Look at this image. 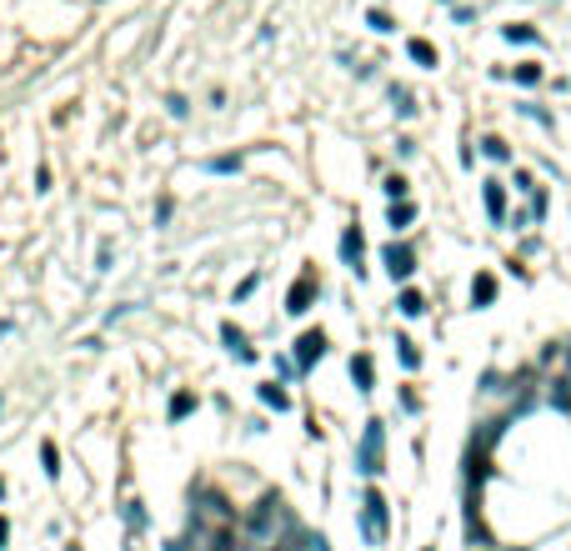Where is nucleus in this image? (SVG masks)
Listing matches in <instances>:
<instances>
[{"label": "nucleus", "instance_id": "nucleus-1", "mask_svg": "<svg viewBox=\"0 0 571 551\" xmlns=\"http://www.w3.org/2000/svg\"><path fill=\"white\" fill-rule=\"evenodd\" d=\"M356 471L366 476V481L386 471V422H381V416H371L361 442H356Z\"/></svg>", "mask_w": 571, "mask_h": 551}, {"label": "nucleus", "instance_id": "nucleus-2", "mask_svg": "<svg viewBox=\"0 0 571 551\" xmlns=\"http://www.w3.org/2000/svg\"><path fill=\"white\" fill-rule=\"evenodd\" d=\"M361 537H366V546H386L391 537V501L376 487H366V497H361Z\"/></svg>", "mask_w": 571, "mask_h": 551}, {"label": "nucleus", "instance_id": "nucleus-3", "mask_svg": "<svg viewBox=\"0 0 571 551\" xmlns=\"http://www.w3.org/2000/svg\"><path fill=\"white\" fill-rule=\"evenodd\" d=\"M481 211H486V226L507 231V216H511V185L501 176H486L481 181Z\"/></svg>", "mask_w": 571, "mask_h": 551}, {"label": "nucleus", "instance_id": "nucleus-4", "mask_svg": "<svg viewBox=\"0 0 571 551\" xmlns=\"http://www.w3.org/2000/svg\"><path fill=\"white\" fill-rule=\"evenodd\" d=\"M381 266H386L391 281L406 286L411 276H416V246H411V241H386V246H381Z\"/></svg>", "mask_w": 571, "mask_h": 551}, {"label": "nucleus", "instance_id": "nucleus-5", "mask_svg": "<svg viewBox=\"0 0 571 551\" xmlns=\"http://www.w3.org/2000/svg\"><path fill=\"white\" fill-rule=\"evenodd\" d=\"M316 296H321V281H316V271H301V276H296V286L286 291V311H291V316H306Z\"/></svg>", "mask_w": 571, "mask_h": 551}, {"label": "nucleus", "instance_id": "nucleus-6", "mask_svg": "<svg viewBox=\"0 0 571 551\" xmlns=\"http://www.w3.org/2000/svg\"><path fill=\"white\" fill-rule=\"evenodd\" d=\"M496 296H501V276H496L491 266H481L471 276V311H491Z\"/></svg>", "mask_w": 571, "mask_h": 551}, {"label": "nucleus", "instance_id": "nucleus-7", "mask_svg": "<svg viewBox=\"0 0 571 551\" xmlns=\"http://www.w3.org/2000/svg\"><path fill=\"white\" fill-rule=\"evenodd\" d=\"M361 261H366V236H361V226H346L341 231V266H351L356 281L366 276V266H361Z\"/></svg>", "mask_w": 571, "mask_h": 551}, {"label": "nucleus", "instance_id": "nucleus-8", "mask_svg": "<svg viewBox=\"0 0 571 551\" xmlns=\"http://www.w3.org/2000/svg\"><path fill=\"white\" fill-rule=\"evenodd\" d=\"M541 401H547L557 416H571V376H566V371L551 376V381H541Z\"/></svg>", "mask_w": 571, "mask_h": 551}, {"label": "nucleus", "instance_id": "nucleus-9", "mask_svg": "<svg viewBox=\"0 0 571 551\" xmlns=\"http://www.w3.org/2000/svg\"><path fill=\"white\" fill-rule=\"evenodd\" d=\"M476 156H481V161H491V166H511V161H517L511 141H507V136H496V130H486L481 141H476Z\"/></svg>", "mask_w": 571, "mask_h": 551}, {"label": "nucleus", "instance_id": "nucleus-10", "mask_svg": "<svg viewBox=\"0 0 571 551\" xmlns=\"http://www.w3.org/2000/svg\"><path fill=\"white\" fill-rule=\"evenodd\" d=\"M321 356H326V331H306L301 341H296V371L306 376V371H311Z\"/></svg>", "mask_w": 571, "mask_h": 551}, {"label": "nucleus", "instance_id": "nucleus-11", "mask_svg": "<svg viewBox=\"0 0 571 551\" xmlns=\"http://www.w3.org/2000/svg\"><path fill=\"white\" fill-rule=\"evenodd\" d=\"M351 381H356L361 396L376 391V361H371V351H356V356H351Z\"/></svg>", "mask_w": 571, "mask_h": 551}, {"label": "nucleus", "instance_id": "nucleus-12", "mask_svg": "<svg viewBox=\"0 0 571 551\" xmlns=\"http://www.w3.org/2000/svg\"><path fill=\"white\" fill-rule=\"evenodd\" d=\"M386 226L396 231V236H401V231H411V226H416V201H391Z\"/></svg>", "mask_w": 571, "mask_h": 551}, {"label": "nucleus", "instance_id": "nucleus-13", "mask_svg": "<svg viewBox=\"0 0 571 551\" xmlns=\"http://www.w3.org/2000/svg\"><path fill=\"white\" fill-rule=\"evenodd\" d=\"M396 311L406 316V321H421V316H426V296H421L416 286H401V296H396Z\"/></svg>", "mask_w": 571, "mask_h": 551}, {"label": "nucleus", "instance_id": "nucleus-14", "mask_svg": "<svg viewBox=\"0 0 571 551\" xmlns=\"http://www.w3.org/2000/svg\"><path fill=\"white\" fill-rule=\"evenodd\" d=\"M511 81H517L521 90H537L541 81H547V71H541L537 61H517V65H511Z\"/></svg>", "mask_w": 571, "mask_h": 551}, {"label": "nucleus", "instance_id": "nucleus-15", "mask_svg": "<svg viewBox=\"0 0 571 551\" xmlns=\"http://www.w3.org/2000/svg\"><path fill=\"white\" fill-rule=\"evenodd\" d=\"M221 341H226V351H231V356H236V361H256V351L246 347V336H241V331H236V326H231V321L221 326Z\"/></svg>", "mask_w": 571, "mask_h": 551}, {"label": "nucleus", "instance_id": "nucleus-16", "mask_svg": "<svg viewBox=\"0 0 571 551\" xmlns=\"http://www.w3.org/2000/svg\"><path fill=\"white\" fill-rule=\"evenodd\" d=\"M527 211H531V226H541V221L551 216V185H537V191L527 195Z\"/></svg>", "mask_w": 571, "mask_h": 551}, {"label": "nucleus", "instance_id": "nucleus-17", "mask_svg": "<svg viewBox=\"0 0 571 551\" xmlns=\"http://www.w3.org/2000/svg\"><path fill=\"white\" fill-rule=\"evenodd\" d=\"M517 110H521V116L531 120V126H541V130H547V136H551V130H557V116H551L547 106H537V100H517Z\"/></svg>", "mask_w": 571, "mask_h": 551}, {"label": "nucleus", "instance_id": "nucleus-18", "mask_svg": "<svg viewBox=\"0 0 571 551\" xmlns=\"http://www.w3.org/2000/svg\"><path fill=\"white\" fill-rule=\"evenodd\" d=\"M501 35H507L511 45H541V31H537V25H527V21H511V25H501Z\"/></svg>", "mask_w": 571, "mask_h": 551}, {"label": "nucleus", "instance_id": "nucleus-19", "mask_svg": "<svg viewBox=\"0 0 571 551\" xmlns=\"http://www.w3.org/2000/svg\"><path fill=\"white\" fill-rule=\"evenodd\" d=\"M406 55L421 65V71H436V61H442V55H436V45H432V41H421V35L406 45Z\"/></svg>", "mask_w": 571, "mask_h": 551}, {"label": "nucleus", "instance_id": "nucleus-20", "mask_svg": "<svg viewBox=\"0 0 571 551\" xmlns=\"http://www.w3.org/2000/svg\"><path fill=\"white\" fill-rule=\"evenodd\" d=\"M396 361L406 371H421V361H426V356H421V347L411 341V336H396Z\"/></svg>", "mask_w": 571, "mask_h": 551}, {"label": "nucleus", "instance_id": "nucleus-21", "mask_svg": "<svg viewBox=\"0 0 571 551\" xmlns=\"http://www.w3.org/2000/svg\"><path fill=\"white\" fill-rule=\"evenodd\" d=\"M507 185H511V191L521 195V201H527V195L537 191L541 181H537V171H527V166H517V171H511V181H507Z\"/></svg>", "mask_w": 571, "mask_h": 551}, {"label": "nucleus", "instance_id": "nucleus-22", "mask_svg": "<svg viewBox=\"0 0 571 551\" xmlns=\"http://www.w3.org/2000/svg\"><path fill=\"white\" fill-rule=\"evenodd\" d=\"M381 191H386V201H411V181L401 171H391L386 181H381Z\"/></svg>", "mask_w": 571, "mask_h": 551}, {"label": "nucleus", "instance_id": "nucleus-23", "mask_svg": "<svg viewBox=\"0 0 571 551\" xmlns=\"http://www.w3.org/2000/svg\"><path fill=\"white\" fill-rule=\"evenodd\" d=\"M261 401H266V406H276V411H291V396L281 391V381H266V386H261Z\"/></svg>", "mask_w": 571, "mask_h": 551}, {"label": "nucleus", "instance_id": "nucleus-24", "mask_svg": "<svg viewBox=\"0 0 571 551\" xmlns=\"http://www.w3.org/2000/svg\"><path fill=\"white\" fill-rule=\"evenodd\" d=\"M391 100H396V116H416V100H411L406 86H391Z\"/></svg>", "mask_w": 571, "mask_h": 551}, {"label": "nucleus", "instance_id": "nucleus-25", "mask_svg": "<svg viewBox=\"0 0 571 551\" xmlns=\"http://www.w3.org/2000/svg\"><path fill=\"white\" fill-rule=\"evenodd\" d=\"M421 406H426V401H421V391L416 386H401V411H406V416H421Z\"/></svg>", "mask_w": 571, "mask_h": 551}, {"label": "nucleus", "instance_id": "nucleus-26", "mask_svg": "<svg viewBox=\"0 0 571 551\" xmlns=\"http://www.w3.org/2000/svg\"><path fill=\"white\" fill-rule=\"evenodd\" d=\"M191 406H195V396H191V391H176V396H171V422H181V416H186Z\"/></svg>", "mask_w": 571, "mask_h": 551}, {"label": "nucleus", "instance_id": "nucleus-27", "mask_svg": "<svg viewBox=\"0 0 571 551\" xmlns=\"http://www.w3.org/2000/svg\"><path fill=\"white\" fill-rule=\"evenodd\" d=\"M41 461H45V476H61V451H55V442L41 446Z\"/></svg>", "mask_w": 571, "mask_h": 551}, {"label": "nucleus", "instance_id": "nucleus-28", "mask_svg": "<svg viewBox=\"0 0 571 551\" xmlns=\"http://www.w3.org/2000/svg\"><path fill=\"white\" fill-rule=\"evenodd\" d=\"M211 171H216V176H231V171H241V156H216V161H211Z\"/></svg>", "mask_w": 571, "mask_h": 551}, {"label": "nucleus", "instance_id": "nucleus-29", "mask_svg": "<svg viewBox=\"0 0 571 551\" xmlns=\"http://www.w3.org/2000/svg\"><path fill=\"white\" fill-rule=\"evenodd\" d=\"M366 21H371V31H381V35H386V31H396V21H391L386 11H371Z\"/></svg>", "mask_w": 571, "mask_h": 551}, {"label": "nucleus", "instance_id": "nucleus-30", "mask_svg": "<svg viewBox=\"0 0 571 551\" xmlns=\"http://www.w3.org/2000/svg\"><path fill=\"white\" fill-rule=\"evenodd\" d=\"M507 271L517 276V281H531V271H527V261H521V256H517V261H507Z\"/></svg>", "mask_w": 571, "mask_h": 551}, {"label": "nucleus", "instance_id": "nucleus-31", "mask_svg": "<svg viewBox=\"0 0 571 551\" xmlns=\"http://www.w3.org/2000/svg\"><path fill=\"white\" fill-rule=\"evenodd\" d=\"M396 156H401V161H411V156H416V141H406V136H401V141H396Z\"/></svg>", "mask_w": 571, "mask_h": 551}, {"label": "nucleus", "instance_id": "nucleus-32", "mask_svg": "<svg viewBox=\"0 0 571 551\" xmlns=\"http://www.w3.org/2000/svg\"><path fill=\"white\" fill-rule=\"evenodd\" d=\"M5 537H11V527H5V521H0V546H5Z\"/></svg>", "mask_w": 571, "mask_h": 551}, {"label": "nucleus", "instance_id": "nucleus-33", "mask_svg": "<svg viewBox=\"0 0 571 551\" xmlns=\"http://www.w3.org/2000/svg\"><path fill=\"white\" fill-rule=\"evenodd\" d=\"M0 497H5V481H0Z\"/></svg>", "mask_w": 571, "mask_h": 551}, {"label": "nucleus", "instance_id": "nucleus-34", "mask_svg": "<svg viewBox=\"0 0 571 551\" xmlns=\"http://www.w3.org/2000/svg\"><path fill=\"white\" fill-rule=\"evenodd\" d=\"M421 551H436V546H421Z\"/></svg>", "mask_w": 571, "mask_h": 551}]
</instances>
